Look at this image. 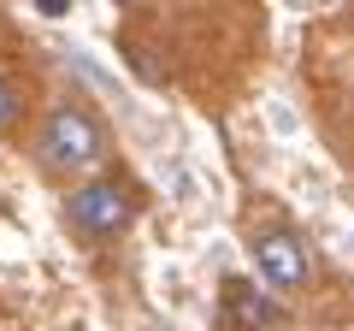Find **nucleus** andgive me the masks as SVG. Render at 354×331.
Segmentation results:
<instances>
[{
    "mask_svg": "<svg viewBox=\"0 0 354 331\" xmlns=\"http://www.w3.org/2000/svg\"><path fill=\"white\" fill-rule=\"evenodd\" d=\"M248 255H254V272H260V284L272 296H295L307 290V278H313V260H307V242L295 237V231H260V237L248 242Z\"/></svg>",
    "mask_w": 354,
    "mask_h": 331,
    "instance_id": "3",
    "label": "nucleus"
},
{
    "mask_svg": "<svg viewBox=\"0 0 354 331\" xmlns=\"http://www.w3.org/2000/svg\"><path fill=\"white\" fill-rule=\"evenodd\" d=\"M106 118L83 101H59L41 125V142H36V166L48 178H88L95 166L106 160Z\"/></svg>",
    "mask_w": 354,
    "mask_h": 331,
    "instance_id": "1",
    "label": "nucleus"
},
{
    "mask_svg": "<svg viewBox=\"0 0 354 331\" xmlns=\"http://www.w3.org/2000/svg\"><path fill=\"white\" fill-rule=\"evenodd\" d=\"M130 219H136V195H130L118 178H83L71 195H65V225H71L83 242L124 237Z\"/></svg>",
    "mask_w": 354,
    "mask_h": 331,
    "instance_id": "2",
    "label": "nucleus"
},
{
    "mask_svg": "<svg viewBox=\"0 0 354 331\" xmlns=\"http://www.w3.org/2000/svg\"><path fill=\"white\" fill-rule=\"evenodd\" d=\"M18 118H24V95H18L12 77H0V136H12Z\"/></svg>",
    "mask_w": 354,
    "mask_h": 331,
    "instance_id": "5",
    "label": "nucleus"
},
{
    "mask_svg": "<svg viewBox=\"0 0 354 331\" xmlns=\"http://www.w3.org/2000/svg\"><path fill=\"white\" fill-rule=\"evenodd\" d=\"M218 302H225V314L236 319L242 331H283V302L272 290H266L260 278H225L218 284Z\"/></svg>",
    "mask_w": 354,
    "mask_h": 331,
    "instance_id": "4",
    "label": "nucleus"
}]
</instances>
